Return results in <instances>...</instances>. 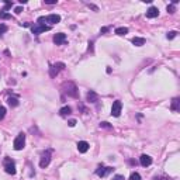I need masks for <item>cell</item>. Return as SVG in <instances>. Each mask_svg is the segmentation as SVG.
<instances>
[{"label": "cell", "instance_id": "cell-1", "mask_svg": "<svg viewBox=\"0 0 180 180\" xmlns=\"http://www.w3.org/2000/svg\"><path fill=\"white\" fill-rule=\"evenodd\" d=\"M63 89H66L65 90V93L68 94V96H71V97H73V99H78V87H76V85L73 83V82H68V83H65L63 85Z\"/></svg>", "mask_w": 180, "mask_h": 180}, {"label": "cell", "instance_id": "cell-2", "mask_svg": "<svg viewBox=\"0 0 180 180\" xmlns=\"http://www.w3.org/2000/svg\"><path fill=\"white\" fill-rule=\"evenodd\" d=\"M3 165H4L6 173H8V174H16V163H14V160H11L10 158H4Z\"/></svg>", "mask_w": 180, "mask_h": 180}, {"label": "cell", "instance_id": "cell-3", "mask_svg": "<svg viewBox=\"0 0 180 180\" xmlns=\"http://www.w3.org/2000/svg\"><path fill=\"white\" fill-rule=\"evenodd\" d=\"M24 145H25V134L20 132L18 135L16 137V139H14V144H13V146L16 151H21L24 148Z\"/></svg>", "mask_w": 180, "mask_h": 180}, {"label": "cell", "instance_id": "cell-4", "mask_svg": "<svg viewBox=\"0 0 180 180\" xmlns=\"http://www.w3.org/2000/svg\"><path fill=\"white\" fill-rule=\"evenodd\" d=\"M42 21H47L49 24H58L61 21V16H58V14H49L47 17H39L38 24H42Z\"/></svg>", "mask_w": 180, "mask_h": 180}, {"label": "cell", "instance_id": "cell-5", "mask_svg": "<svg viewBox=\"0 0 180 180\" xmlns=\"http://www.w3.org/2000/svg\"><path fill=\"white\" fill-rule=\"evenodd\" d=\"M49 30H51V25H45V24H35L31 27V31L34 35H39L41 32L49 31Z\"/></svg>", "mask_w": 180, "mask_h": 180}, {"label": "cell", "instance_id": "cell-6", "mask_svg": "<svg viewBox=\"0 0 180 180\" xmlns=\"http://www.w3.org/2000/svg\"><path fill=\"white\" fill-rule=\"evenodd\" d=\"M121 110H123V103L120 102V100H116V102L113 103V106H111V116L113 117H120Z\"/></svg>", "mask_w": 180, "mask_h": 180}, {"label": "cell", "instance_id": "cell-7", "mask_svg": "<svg viewBox=\"0 0 180 180\" xmlns=\"http://www.w3.org/2000/svg\"><path fill=\"white\" fill-rule=\"evenodd\" d=\"M63 68H65V63L63 62H58V63H55V65H52V66L49 68V76H51V78H55Z\"/></svg>", "mask_w": 180, "mask_h": 180}, {"label": "cell", "instance_id": "cell-8", "mask_svg": "<svg viewBox=\"0 0 180 180\" xmlns=\"http://www.w3.org/2000/svg\"><path fill=\"white\" fill-rule=\"evenodd\" d=\"M113 170H114V167H110V166H109V167H104L103 165H100V166L96 169V174H97L99 177H104L107 173L113 172Z\"/></svg>", "mask_w": 180, "mask_h": 180}, {"label": "cell", "instance_id": "cell-9", "mask_svg": "<svg viewBox=\"0 0 180 180\" xmlns=\"http://www.w3.org/2000/svg\"><path fill=\"white\" fill-rule=\"evenodd\" d=\"M51 151H47L44 155H42V158H41V160H39V166L44 169V167H47L48 165L51 163Z\"/></svg>", "mask_w": 180, "mask_h": 180}, {"label": "cell", "instance_id": "cell-10", "mask_svg": "<svg viewBox=\"0 0 180 180\" xmlns=\"http://www.w3.org/2000/svg\"><path fill=\"white\" fill-rule=\"evenodd\" d=\"M54 42L56 45H62L66 42V35L63 34V32H58V34H55L54 35Z\"/></svg>", "mask_w": 180, "mask_h": 180}, {"label": "cell", "instance_id": "cell-11", "mask_svg": "<svg viewBox=\"0 0 180 180\" xmlns=\"http://www.w3.org/2000/svg\"><path fill=\"white\" fill-rule=\"evenodd\" d=\"M159 16V8L155 7V6H151V7L146 10V17L148 18H155V17Z\"/></svg>", "mask_w": 180, "mask_h": 180}, {"label": "cell", "instance_id": "cell-12", "mask_svg": "<svg viewBox=\"0 0 180 180\" xmlns=\"http://www.w3.org/2000/svg\"><path fill=\"white\" fill-rule=\"evenodd\" d=\"M139 163L142 165V166H151L152 165V158L149 156V155H142L141 158H139Z\"/></svg>", "mask_w": 180, "mask_h": 180}, {"label": "cell", "instance_id": "cell-13", "mask_svg": "<svg viewBox=\"0 0 180 180\" xmlns=\"http://www.w3.org/2000/svg\"><path fill=\"white\" fill-rule=\"evenodd\" d=\"M78 151L80 153H86L89 151V144L86 141H79L78 142Z\"/></svg>", "mask_w": 180, "mask_h": 180}, {"label": "cell", "instance_id": "cell-14", "mask_svg": "<svg viewBox=\"0 0 180 180\" xmlns=\"http://www.w3.org/2000/svg\"><path fill=\"white\" fill-rule=\"evenodd\" d=\"M87 102H90V103H97V102H99V96L94 93L93 90H90V92L87 93Z\"/></svg>", "mask_w": 180, "mask_h": 180}, {"label": "cell", "instance_id": "cell-15", "mask_svg": "<svg viewBox=\"0 0 180 180\" xmlns=\"http://www.w3.org/2000/svg\"><path fill=\"white\" fill-rule=\"evenodd\" d=\"M132 44L135 45V47H142V45H145V38H141V37H134Z\"/></svg>", "mask_w": 180, "mask_h": 180}, {"label": "cell", "instance_id": "cell-16", "mask_svg": "<svg viewBox=\"0 0 180 180\" xmlns=\"http://www.w3.org/2000/svg\"><path fill=\"white\" fill-rule=\"evenodd\" d=\"M72 113V109L69 106H66V107H62V109L59 110V114H61V117H66V116H69Z\"/></svg>", "mask_w": 180, "mask_h": 180}, {"label": "cell", "instance_id": "cell-17", "mask_svg": "<svg viewBox=\"0 0 180 180\" xmlns=\"http://www.w3.org/2000/svg\"><path fill=\"white\" fill-rule=\"evenodd\" d=\"M127 32H128L127 27H118V28H116V34L117 35H125Z\"/></svg>", "mask_w": 180, "mask_h": 180}, {"label": "cell", "instance_id": "cell-18", "mask_svg": "<svg viewBox=\"0 0 180 180\" xmlns=\"http://www.w3.org/2000/svg\"><path fill=\"white\" fill-rule=\"evenodd\" d=\"M179 97H176V99H173V102H172V110L173 111H179Z\"/></svg>", "mask_w": 180, "mask_h": 180}, {"label": "cell", "instance_id": "cell-19", "mask_svg": "<svg viewBox=\"0 0 180 180\" xmlns=\"http://www.w3.org/2000/svg\"><path fill=\"white\" fill-rule=\"evenodd\" d=\"M7 103L11 106V107H17V106H18V100H17L16 97H8Z\"/></svg>", "mask_w": 180, "mask_h": 180}, {"label": "cell", "instance_id": "cell-20", "mask_svg": "<svg viewBox=\"0 0 180 180\" xmlns=\"http://www.w3.org/2000/svg\"><path fill=\"white\" fill-rule=\"evenodd\" d=\"M130 180H141V174L139 173H131V176H130Z\"/></svg>", "mask_w": 180, "mask_h": 180}, {"label": "cell", "instance_id": "cell-21", "mask_svg": "<svg viewBox=\"0 0 180 180\" xmlns=\"http://www.w3.org/2000/svg\"><path fill=\"white\" fill-rule=\"evenodd\" d=\"M100 128H109V130H111V128H113V125H110L109 123L103 121V123H100Z\"/></svg>", "mask_w": 180, "mask_h": 180}, {"label": "cell", "instance_id": "cell-22", "mask_svg": "<svg viewBox=\"0 0 180 180\" xmlns=\"http://www.w3.org/2000/svg\"><path fill=\"white\" fill-rule=\"evenodd\" d=\"M6 31H7V25L6 24H1L0 25V37L3 35V32H6Z\"/></svg>", "mask_w": 180, "mask_h": 180}, {"label": "cell", "instance_id": "cell-23", "mask_svg": "<svg viewBox=\"0 0 180 180\" xmlns=\"http://www.w3.org/2000/svg\"><path fill=\"white\" fill-rule=\"evenodd\" d=\"M176 34H177L176 31H169V32H167V35H166V37H167V39H173L174 37H176Z\"/></svg>", "mask_w": 180, "mask_h": 180}, {"label": "cell", "instance_id": "cell-24", "mask_svg": "<svg viewBox=\"0 0 180 180\" xmlns=\"http://www.w3.org/2000/svg\"><path fill=\"white\" fill-rule=\"evenodd\" d=\"M4 116H6V109L3 106H0V118H3Z\"/></svg>", "mask_w": 180, "mask_h": 180}, {"label": "cell", "instance_id": "cell-25", "mask_svg": "<svg viewBox=\"0 0 180 180\" xmlns=\"http://www.w3.org/2000/svg\"><path fill=\"white\" fill-rule=\"evenodd\" d=\"M166 10H167V13H170V14H173L176 8H174V6H173V4H170V6H167V8H166Z\"/></svg>", "mask_w": 180, "mask_h": 180}, {"label": "cell", "instance_id": "cell-26", "mask_svg": "<svg viewBox=\"0 0 180 180\" xmlns=\"http://www.w3.org/2000/svg\"><path fill=\"white\" fill-rule=\"evenodd\" d=\"M113 180H124V176H123V174H116V176L113 177Z\"/></svg>", "mask_w": 180, "mask_h": 180}, {"label": "cell", "instance_id": "cell-27", "mask_svg": "<svg viewBox=\"0 0 180 180\" xmlns=\"http://www.w3.org/2000/svg\"><path fill=\"white\" fill-rule=\"evenodd\" d=\"M87 7L92 8V10H94V11H99V7H97V6H94V4H87Z\"/></svg>", "mask_w": 180, "mask_h": 180}, {"label": "cell", "instance_id": "cell-28", "mask_svg": "<svg viewBox=\"0 0 180 180\" xmlns=\"http://www.w3.org/2000/svg\"><path fill=\"white\" fill-rule=\"evenodd\" d=\"M68 124H69V127H75V125H76V120H69V123H68Z\"/></svg>", "mask_w": 180, "mask_h": 180}, {"label": "cell", "instance_id": "cell-29", "mask_svg": "<svg viewBox=\"0 0 180 180\" xmlns=\"http://www.w3.org/2000/svg\"><path fill=\"white\" fill-rule=\"evenodd\" d=\"M21 11H23V7H16L14 8V13H16V14H20Z\"/></svg>", "mask_w": 180, "mask_h": 180}, {"label": "cell", "instance_id": "cell-30", "mask_svg": "<svg viewBox=\"0 0 180 180\" xmlns=\"http://www.w3.org/2000/svg\"><path fill=\"white\" fill-rule=\"evenodd\" d=\"M55 0H45V4H55Z\"/></svg>", "mask_w": 180, "mask_h": 180}, {"label": "cell", "instance_id": "cell-31", "mask_svg": "<svg viewBox=\"0 0 180 180\" xmlns=\"http://www.w3.org/2000/svg\"><path fill=\"white\" fill-rule=\"evenodd\" d=\"M89 51H93V41H89Z\"/></svg>", "mask_w": 180, "mask_h": 180}, {"label": "cell", "instance_id": "cell-32", "mask_svg": "<svg viewBox=\"0 0 180 180\" xmlns=\"http://www.w3.org/2000/svg\"><path fill=\"white\" fill-rule=\"evenodd\" d=\"M107 31H109V27H103V28H102V32H103V34H104V32H107Z\"/></svg>", "mask_w": 180, "mask_h": 180}, {"label": "cell", "instance_id": "cell-33", "mask_svg": "<svg viewBox=\"0 0 180 180\" xmlns=\"http://www.w3.org/2000/svg\"><path fill=\"white\" fill-rule=\"evenodd\" d=\"M155 180H170V179H167V177H156Z\"/></svg>", "mask_w": 180, "mask_h": 180}]
</instances>
